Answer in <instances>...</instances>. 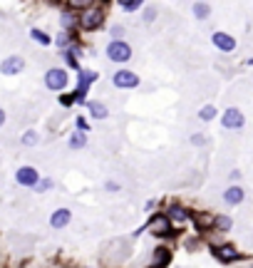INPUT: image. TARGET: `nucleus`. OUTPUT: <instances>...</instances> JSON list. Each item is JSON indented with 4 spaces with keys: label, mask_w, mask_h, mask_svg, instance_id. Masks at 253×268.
Returning <instances> with one entry per match:
<instances>
[{
    "label": "nucleus",
    "mask_w": 253,
    "mask_h": 268,
    "mask_svg": "<svg viewBox=\"0 0 253 268\" xmlns=\"http://www.w3.org/2000/svg\"><path fill=\"white\" fill-rule=\"evenodd\" d=\"M191 10H194V17H196V20H209L213 8H211V3H194Z\"/></svg>",
    "instance_id": "dca6fc26"
},
{
    "label": "nucleus",
    "mask_w": 253,
    "mask_h": 268,
    "mask_svg": "<svg viewBox=\"0 0 253 268\" xmlns=\"http://www.w3.org/2000/svg\"><path fill=\"white\" fill-rule=\"evenodd\" d=\"M75 124H77V132H87V129H89V124H87V119H84V117H77V119H75Z\"/></svg>",
    "instance_id": "bb28decb"
},
{
    "label": "nucleus",
    "mask_w": 253,
    "mask_h": 268,
    "mask_svg": "<svg viewBox=\"0 0 253 268\" xmlns=\"http://www.w3.org/2000/svg\"><path fill=\"white\" fill-rule=\"evenodd\" d=\"M104 23V13L99 5H87L82 13H80V28L82 30H97Z\"/></svg>",
    "instance_id": "f257e3e1"
},
{
    "label": "nucleus",
    "mask_w": 253,
    "mask_h": 268,
    "mask_svg": "<svg viewBox=\"0 0 253 268\" xmlns=\"http://www.w3.org/2000/svg\"><path fill=\"white\" fill-rule=\"evenodd\" d=\"M211 254H213V258L219 261V263H236V261H241L243 256H241V251L233 246V243H221V246H213L211 248Z\"/></svg>",
    "instance_id": "39448f33"
},
{
    "label": "nucleus",
    "mask_w": 253,
    "mask_h": 268,
    "mask_svg": "<svg viewBox=\"0 0 253 268\" xmlns=\"http://www.w3.org/2000/svg\"><path fill=\"white\" fill-rule=\"evenodd\" d=\"M30 38H32L35 43H40V45H52V38H50L47 32H42V30H38V28H32V30H30Z\"/></svg>",
    "instance_id": "b1692460"
},
{
    "label": "nucleus",
    "mask_w": 253,
    "mask_h": 268,
    "mask_svg": "<svg viewBox=\"0 0 253 268\" xmlns=\"http://www.w3.org/2000/svg\"><path fill=\"white\" fill-rule=\"evenodd\" d=\"M67 72L62 70V67H50V70L45 72V87L47 90H52V92H62L65 87H67Z\"/></svg>",
    "instance_id": "20e7f679"
},
{
    "label": "nucleus",
    "mask_w": 253,
    "mask_h": 268,
    "mask_svg": "<svg viewBox=\"0 0 253 268\" xmlns=\"http://www.w3.org/2000/svg\"><path fill=\"white\" fill-rule=\"evenodd\" d=\"M107 57L112 62H117V65H124V62L132 60V47L124 40H112V43L107 45Z\"/></svg>",
    "instance_id": "7ed1b4c3"
},
{
    "label": "nucleus",
    "mask_w": 253,
    "mask_h": 268,
    "mask_svg": "<svg viewBox=\"0 0 253 268\" xmlns=\"http://www.w3.org/2000/svg\"><path fill=\"white\" fill-rule=\"evenodd\" d=\"M107 191H119V184H117V182H107Z\"/></svg>",
    "instance_id": "c756f323"
},
{
    "label": "nucleus",
    "mask_w": 253,
    "mask_h": 268,
    "mask_svg": "<svg viewBox=\"0 0 253 268\" xmlns=\"http://www.w3.org/2000/svg\"><path fill=\"white\" fill-rule=\"evenodd\" d=\"M243 201H246V191H243V186H239V184H231V186L224 191L226 206H241Z\"/></svg>",
    "instance_id": "9d476101"
},
{
    "label": "nucleus",
    "mask_w": 253,
    "mask_h": 268,
    "mask_svg": "<svg viewBox=\"0 0 253 268\" xmlns=\"http://www.w3.org/2000/svg\"><path fill=\"white\" fill-rule=\"evenodd\" d=\"M70 221H72V211H70V209H55L52 216H50V226H52V228H65Z\"/></svg>",
    "instance_id": "ddd939ff"
},
{
    "label": "nucleus",
    "mask_w": 253,
    "mask_h": 268,
    "mask_svg": "<svg viewBox=\"0 0 253 268\" xmlns=\"http://www.w3.org/2000/svg\"><path fill=\"white\" fill-rule=\"evenodd\" d=\"M52 189V179H40V182L35 184V191L38 194H45V191H50Z\"/></svg>",
    "instance_id": "393cba45"
},
{
    "label": "nucleus",
    "mask_w": 253,
    "mask_h": 268,
    "mask_svg": "<svg viewBox=\"0 0 253 268\" xmlns=\"http://www.w3.org/2000/svg\"><path fill=\"white\" fill-rule=\"evenodd\" d=\"M221 127L228 129V132H239V129L246 127V114L241 112L239 107H228L221 114Z\"/></svg>",
    "instance_id": "f03ea898"
},
{
    "label": "nucleus",
    "mask_w": 253,
    "mask_h": 268,
    "mask_svg": "<svg viewBox=\"0 0 253 268\" xmlns=\"http://www.w3.org/2000/svg\"><path fill=\"white\" fill-rule=\"evenodd\" d=\"M141 8H144L141 0H119V10H124V13H137Z\"/></svg>",
    "instance_id": "aec40b11"
},
{
    "label": "nucleus",
    "mask_w": 253,
    "mask_h": 268,
    "mask_svg": "<svg viewBox=\"0 0 253 268\" xmlns=\"http://www.w3.org/2000/svg\"><path fill=\"white\" fill-rule=\"evenodd\" d=\"M248 268H253V263H251V266H248Z\"/></svg>",
    "instance_id": "473e14b6"
},
{
    "label": "nucleus",
    "mask_w": 253,
    "mask_h": 268,
    "mask_svg": "<svg viewBox=\"0 0 253 268\" xmlns=\"http://www.w3.org/2000/svg\"><path fill=\"white\" fill-rule=\"evenodd\" d=\"M23 70H25V60H23L20 55H10V57H5V60L0 62V75H5V77L20 75Z\"/></svg>",
    "instance_id": "1a4fd4ad"
},
{
    "label": "nucleus",
    "mask_w": 253,
    "mask_h": 268,
    "mask_svg": "<svg viewBox=\"0 0 253 268\" xmlns=\"http://www.w3.org/2000/svg\"><path fill=\"white\" fill-rule=\"evenodd\" d=\"M241 176H243V174H241V169H231V171H228V179H231L233 184L241 182Z\"/></svg>",
    "instance_id": "c85d7f7f"
},
{
    "label": "nucleus",
    "mask_w": 253,
    "mask_h": 268,
    "mask_svg": "<svg viewBox=\"0 0 253 268\" xmlns=\"http://www.w3.org/2000/svg\"><path fill=\"white\" fill-rule=\"evenodd\" d=\"M206 134H191V144H194V147H204V144H206Z\"/></svg>",
    "instance_id": "a878e982"
},
{
    "label": "nucleus",
    "mask_w": 253,
    "mask_h": 268,
    "mask_svg": "<svg viewBox=\"0 0 253 268\" xmlns=\"http://www.w3.org/2000/svg\"><path fill=\"white\" fill-rule=\"evenodd\" d=\"M233 228V219L228 213H216L213 216V231H221V234H228Z\"/></svg>",
    "instance_id": "4468645a"
},
{
    "label": "nucleus",
    "mask_w": 253,
    "mask_h": 268,
    "mask_svg": "<svg viewBox=\"0 0 253 268\" xmlns=\"http://www.w3.org/2000/svg\"><path fill=\"white\" fill-rule=\"evenodd\" d=\"M40 171L35 169V167H20V169L15 171V182L20 184V186H30V189H35V184L40 182Z\"/></svg>",
    "instance_id": "6e6552de"
},
{
    "label": "nucleus",
    "mask_w": 253,
    "mask_h": 268,
    "mask_svg": "<svg viewBox=\"0 0 253 268\" xmlns=\"http://www.w3.org/2000/svg\"><path fill=\"white\" fill-rule=\"evenodd\" d=\"M87 147V134L84 132H75L70 137V149H84Z\"/></svg>",
    "instance_id": "4be33fe9"
},
{
    "label": "nucleus",
    "mask_w": 253,
    "mask_h": 268,
    "mask_svg": "<svg viewBox=\"0 0 253 268\" xmlns=\"http://www.w3.org/2000/svg\"><path fill=\"white\" fill-rule=\"evenodd\" d=\"M75 25H80V15L65 10V13H62V28H65V32H70Z\"/></svg>",
    "instance_id": "6ab92c4d"
},
{
    "label": "nucleus",
    "mask_w": 253,
    "mask_h": 268,
    "mask_svg": "<svg viewBox=\"0 0 253 268\" xmlns=\"http://www.w3.org/2000/svg\"><path fill=\"white\" fill-rule=\"evenodd\" d=\"M139 75L132 70H117L112 75V85L117 90H134V87H139Z\"/></svg>",
    "instance_id": "423d86ee"
},
{
    "label": "nucleus",
    "mask_w": 253,
    "mask_h": 268,
    "mask_svg": "<svg viewBox=\"0 0 253 268\" xmlns=\"http://www.w3.org/2000/svg\"><path fill=\"white\" fill-rule=\"evenodd\" d=\"M60 102H62V104H75V102H72V95H62Z\"/></svg>",
    "instance_id": "7c9ffc66"
},
{
    "label": "nucleus",
    "mask_w": 253,
    "mask_h": 268,
    "mask_svg": "<svg viewBox=\"0 0 253 268\" xmlns=\"http://www.w3.org/2000/svg\"><path fill=\"white\" fill-rule=\"evenodd\" d=\"M191 216H194V224H196L198 231L213 228V216H211V213H191Z\"/></svg>",
    "instance_id": "a211bd4d"
},
{
    "label": "nucleus",
    "mask_w": 253,
    "mask_h": 268,
    "mask_svg": "<svg viewBox=\"0 0 253 268\" xmlns=\"http://www.w3.org/2000/svg\"><path fill=\"white\" fill-rule=\"evenodd\" d=\"M211 45H213L219 52H233L239 43H236L233 35H228V32H224V30H216V32L211 35Z\"/></svg>",
    "instance_id": "0eeeda50"
},
{
    "label": "nucleus",
    "mask_w": 253,
    "mask_h": 268,
    "mask_svg": "<svg viewBox=\"0 0 253 268\" xmlns=\"http://www.w3.org/2000/svg\"><path fill=\"white\" fill-rule=\"evenodd\" d=\"M169 261H171V254H169L167 248H156L154 258H152V263H149L147 268H167Z\"/></svg>",
    "instance_id": "2eb2a0df"
},
{
    "label": "nucleus",
    "mask_w": 253,
    "mask_h": 268,
    "mask_svg": "<svg viewBox=\"0 0 253 268\" xmlns=\"http://www.w3.org/2000/svg\"><path fill=\"white\" fill-rule=\"evenodd\" d=\"M87 107H89V114H92L95 119H107V117H110L107 104H102V102H89Z\"/></svg>",
    "instance_id": "f3484780"
},
{
    "label": "nucleus",
    "mask_w": 253,
    "mask_h": 268,
    "mask_svg": "<svg viewBox=\"0 0 253 268\" xmlns=\"http://www.w3.org/2000/svg\"><path fill=\"white\" fill-rule=\"evenodd\" d=\"M38 141H40V134H38L35 129H28V132L20 137V144H23V147H35Z\"/></svg>",
    "instance_id": "5701e85b"
},
{
    "label": "nucleus",
    "mask_w": 253,
    "mask_h": 268,
    "mask_svg": "<svg viewBox=\"0 0 253 268\" xmlns=\"http://www.w3.org/2000/svg\"><path fill=\"white\" fill-rule=\"evenodd\" d=\"M213 117H219V110H216L213 104H204V107L198 110V119H201V122H211Z\"/></svg>",
    "instance_id": "412c9836"
},
{
    "label": "nucleus",
    "mask_w": 253,
    "mask_h": 268,
    "mask_svg": "<svg viewBox=\"0 0 253 268\" xmlns=\"http://www.w3.org/2000/svg\"><path fill=\"white\" fill-rule=\"evenodd\" d=\"M156 17V10L154 8H147V13H144V23H154Z\"/></svg>",
    "instance_id": "cd10ccee"
},
{
    "label": "nucleus",
    "mask_w": 253,
    "mask_h": 268,
    "mask_svg": "<svg viewBox=\"0 0 253 268\" xmlns=\"http://www.w3.org/2000/svg\"><path fill=\"white\" fill-rule=\"evenodd\" d=\"M149 228H152V234H154L156 239H159V236H161V239L171 236V224H169L167 216H159V213H156L154 219L149 221Z\"/></svg>",
    "instance_id": "9b49d317"
},
{
    "label": "nucleus",
    "mask_w": 253,
    "mask_h": 268,
    "mask_svg": "<svg viewBox=\"0 0 253 268\" xmlns=\"http://www.w3.org/2000/svg\"><path fill=\"white\" fill-rule=\"evenodd\" d=\"M5 119H8V114H5V110H3V107H0V127H3V124H5Z\"/></svg>",
    "instance_id": "2f4dec72"
},
{
    "label": "nucleus",
    "mask_w": 253,
    "mask_h": 268,
    "mask_svg": "<svg viewBox=\"0 0 253 268\" xmlns=\"http://www.w3.org/2000/svg\"><path fill=\"white\" fill-rule=\"evenodd\" d=\"M164 216H167V219H169V224H171V226H184V224H186V221H189V219H191V213L186 211L184 206H179V204H174V206H169V211L164 213Z\"/></svg>",
    "instance_id": "f8f14e48"
}]
</instances>
